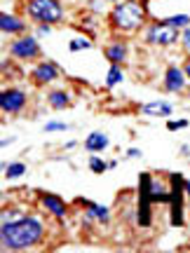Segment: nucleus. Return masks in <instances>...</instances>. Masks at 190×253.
<instances>
[{
	"instance_id": "nucleus-1",
	"label": "nucleus",
	"mask_w": 190,
	"mask_h": 253,
	"mask_svg": "<svg viewBox=\"0 0 190 253\" xmlns=\"http://www.w3.org/2000/svg\"><path fill=\"white\" fill-rule=\"evenodd\" d=\"M45 225L36 216H21L17 220H5L2 225V244L12 251H21L28 246L38 244L43 239Z\"/></svg>"
},
{
	"instance_id": "nucleus-2",
	"label": "nucleus",
	"mask_w": 190,
	"mask_h": 253,
	"mask_svg": "<svg viewBox=\"0 0 190 253\" xmlns=\"http://www.w3.org/2000/svg\"><path fill=\"white\" fill-rule=\"evenodd\" d=\"M143 24V7L139 0H125L113 9V26L122 31H134Z\"/></svg>"
},
{
	"instance_id": "nucleus-3",
	"label": "nucleus",
	"mask_w": 190,
	"mask_h": 253,
	"mask_svg": "<svg viewBox=\"0 0 190 253\" xmlns=\"http://www.w3.org/2000/svg\"><path fill=\"white\" fill-rule=\"evenodd\" d=\"M28 14L38 24H56L63 19L59 0H28Z\"/></svg>"
},
{
	"instance_id": "nucleus-4",
	"label": "nucleus",
	"mask_w": 190,
	"mask_h": 253,
	"mask_svg": "<svg viewBox=\"0 0 190 253\" xmlns=\"http://www.w3.org/2000/svg\"><path fill=\"white\" fill-rule=\"evenodd\" d=\"M179 38V28H174L167 21H157L145 28V42L148 45H174Z\"/></svg>"
},
{
	"instance_id": "nucleus-5",
	"label": "nucleus",
	"mask_w": 190,
	"mask_h": 253,
	"mask_svg": "<svg viewBox=\"0 0 190 253\" xmlns=\"http://www.w3.org/2000/svg\"><path fill=\"white\" fill-rule=\"evenodd\" d=\"M9 52H12V56H17V59H33V56L40 54V45H38L36 38H19L17 42H12V47H9Z\"/></svg>"
},
{
	"instance_id": "nucleus-6",
	"label": "nucleus",
	"mask_w": 190,
	"mask_h": 253,
	"mask_svg": "<svg viewBox=\"0 0 190 253\" xmlns=\"http://www.w3.org/2000/svg\"><path fill=\"white\" fill-rule=\"evenodd\" d=\"M0 106L5 113H19L26 106V94L21 89H7L0 94Z\"/></svg>"
},
{
	"instance_id": "nucleus-7",
	"label": "nucleus",
	"mask_w": 190,
	"mask_h": 253,
	"mask_svg": "<svg viewBox=\"0 0 190 253\" xmlns=\"http://www.w3.org/2000/svg\"><path fill=\"white\" fill-rule=\"evenodd\" d=\"M33 78H36V82H40V84H45V82H54L56 78H59V68H56L54 63H38L36 71H33Z\"/></svg>"
},
{
	"instance_id": "nucleus-8",
	"label": "nucleus",
	"mask_w": 190,
	"mask_h": 253,
	"mask_svg": "<svg viewBox=\"0 0 190 253\" xmlns=\"http://www.w3.org/2000/svg\"><path fill=\"white\" fill-rule=\"evenodd\" d=\"M143 115H150V118H169L172 115V103L169 101H150L141 108Z\"/></svg>"
},
{
	"instance_id": "nucleus-9",
	"label": "nucleus",
	"mask_w": 190,
	"mask_h": 253,
	"mask_svg": "<svg viewBox=\"0 0 190 253\" xmlns=\"http://www.w3.org/2000/svg\"><path fill=\"white\" fill-rule=\"evenodd\" d=\"M164 87L169 91H181L183 87H186V73L172 66V68L167 71V75H164Z\"/></svg>"
},
{
	"instance_id": "nucleus-10",
	"label": "nucleus",
	"mask_w": 190,
	"mask_h": 253,
	"mask_svg": "<svg viewBox=\"0 0 190 253\" xmlns=\"http://www.w3.org/2000/svg\"><path fill=\"white\" fill-rule=\"evenodd\" d=\"M40 204L49 211V213H54V216H66V204H63V199H59L56 195H43L40 197Z\"/></svg>"
},
{
	"instance_id": "nucleus-11",
	"label": "nucleus",
	"mask_w": 190,
	"mask_h": 253,
	"mask_svg": "<svg viewBox=\"0 0 190 253\" xmlns=\"http://www.w3.org/2000/svg\"><path fill=\"white\" fill-rule=\"evenodd\" d=\"M85 145H87V150H90V153H99V150H103V148L108 145V136L101 134V131H92V134L87 136Z\"/></svg>"
},
{
	"instance_id": "nucleus-12",
	"label": "nucleus",
	"mask_w": 190,
	"mask_h": 253,
	"mask_svg": "<svg viewBox=\"0 0 190 253\" xmlns=\"http://www.w3.org/2000/svg\"><path fill=\"white\" fill-rule=\"evenodd\" d=\"M0 28H2V33H21L24 31V21L12 17V14H2L0 17Z\"/></svg>"
},
{
	"instance_id": "nucleus-13",
	"label": "nucleus",
	"mask_w": 190,
	"mask_h": 253,
	"mask_svg": "<svg viewBox=\"0 0 190 253\" xmlns=\"http://www.w3.org/2000/svg\"><path fill=\"white\" fill-rule=\"evenodd\" d=\"M106 56H108L110 63H120L127 56V45L125 42H115V45H110L108 49H106Z\"/></svg>"
},
{
	"instance_id": "nucleus-14",
	"label": "nucleus",
	"mask_w": 190,
	"mask_h": 253,
	"mask_svg": "<svg viewBox=\"0 0 190 253\" xmlns=\"http://www.w3.org/2000/svg\"><path fill=\"white\" fill-rule=\"evenodd\" d=\"M49 106H52V108H66V106H68V94H66V91H52V94H49Z\"/></svg>"
},
{
	"instance_id": "nucleus-15",
	"label": "nucleus",
	"mask_w": 190,
	"mask_h": 253,
	"mask_svg": "<svg viewBox=\"0 0 190 253\" xmlns=\"http://www.w3.org/2000/svg\"><path fill=\"white\" fill-rule=\"evenodd\" d=\"M87 209H90V213L94 218H96V220H101V223H108V209L106 207H101V204H87Z\"/></svg>"
},
{
	"instance_id": "nucleus-16",
	"label": "nucleus",
	"mask_w": 190,
	"mask_h": 253,
	"mask_svg": "<svg viewBox=\"0 0 190 253\" xmlns=\"http://www.w3.org/2000/svg\"><path fill=\"white\" fill-rule=\"evenodd\" d=\"M167 24H172L174 28H188L190 26V17L188 14H174L167 19Z\"/></svg>"
},
{
	"instance_id": "nucleus-17",
	"label": "nucleus",
	"mask_w": 190,
	"mask_h": 253,
	"mask_svg": "<svg viewBox=\"0 0 190 253\" xmlns=\"http://www.w3.org/2000/svg\"><path fill=\"white\" fill-rule=\"evenodd\" d=\"M118 82H122V71L113 63V66H110V71H108V78H106V84H108V87H115Z\"/></svg>"
},
{
	"instance_id": "nucleus-18",
	"label": "nucleus",
	"mask_w": 190,
	"mask_h": 253,
	"mask_svg": "<svg viewBox=\"0 0 190 253\" xmlns=\"http://www.w3.org/2000/svg\"><path fill=\"white\" fill-rule=\"evenodd\" d=\"M90 169L94 173H103L106 169H108V162H103L101 157H96V155H92V160H90Z\"/></svg>"
},
{
	"instance_id": "nucleus-19",
	"label": "nucleus",
	"mask_w": 190,
	"mask_h": 253,
	"mask_svg": "<svg viewBox=\"0 0 190 253\" xmlns=\"http://www.w3.org/2000/svg\"><path fill=\"white\" fill-rule=\"evenodd\" d=\"M24 171H26V167L21 162H14L7 167V178H19V176H24Z\"/></svg>"
},
{
	"instance_id": "nucleus-20",
	"label": "nucleus",
	"mask_w": 190,
	"mask_h": 253,
	"mask_svg": "<svg viewBox=\"0 0 190 253\" xmlns=\"http://www.w3.org/2000/svg\"><path fill=\"white\" fill-rule=\"evenodd\" d=\"M90 42L87 40H71V45H68V49L71 52H78V49H90Z\"/></svg>"
},
{
	"instance_id": "nucleus-21",
	"label": "nucleus",
	"mask_w": 190,
	"mask_h": 253,
	"mask_svg": "<svg viewBox=\"0 0 190 253\" xmlns=\"http://www.w3.org/2000/svg\"><path fill=\"white\" fill-rule=\"evenodd\" d=\"M63 129H68L66 122H47L45 125V131H63Z\"/></svg>"
},
{
	"instance_id": "nucleus-22",
	"label": "nucleus",
	"mask_w": 190,
	"mask_h": 253,
	"mask_svg": "<svg viewBox=\"0 0 190 253\" xmlns=\"http://www.w3.org/2000/svg\"><path fill=\"white\" fill-rule=\"evenodd\" d=\"M167 126H169V131H176V129H186V126H188V120H174V122L169 120V125H167Z\"/></svg>"
},
{
	"instance_id": "nucleus-23",
	"label": "nucleus",
	"mask_w": 190,
	"mask_h": 253,
	"mask_svg": "<svg viewBox=\"0 0 190 253\" xmlns=\"http://www.w3.org/2000/svg\"><path fill=\"white\" fill-rule=\"evenodd\" d=\"M183 45L190 52V28H183Z\"/></svg>"
},
{
	"instance_id": "nucleus-24",
	"label": "nucleus",
	"mask_w": 190,
	"mask_h": 253,
	"mask_svg": "<svg viewBox=\"0 0 190 253\" xmlns=\"http://www.w3.org/2000/svg\"><path fill=\"white\" fill-rule=\"evenodd\" d=\"M38 33H40V36H47V33H49V24H38Z\"/></svg>"
},
{
	"instance_id": "nucleus-25",
	"label": "nucleus",
	"mask_w": 190,
	"mask_h": 253,
	"mask_svg": "<svg viewBox=\"0 0 190 253\" xmlns=\"http://www.w3.org/2000/svg\"><path fill=\"white\" fill-rule=\"evenodd\" d=\"M101 7H103V2H101V0H92V9H96V12H99Z\"/></svg>"
},
{
	"instance_id": "nucleus-26",
	"label": "nucleus",
	"mask_w": 190,
	"mask_h": 253,
	"mask_svg": "<svg viewBox=\"0 0 190 253\" xmlns=\"http://www.w3.org/2000/svg\"><path fill=\"white\" fill-rule=\"evenodd\" d=\"M129 157H141V150H136V148H132V150H129Z\"/></svg>"
},
{
	"instance_id": "nucleus-27",
	"label": "nucleus",
	"mask_w": 190,
	"mask_h": 253,
	"mask_svg": "<svg viewBox=\"0 0 190 253\" xmlns=\"http://www.w3.org/2000/svg\"><path fill=\"white\" fill-rule=\"evenodd\" d=\"M183 73H186V78H190V61L186 63V68H183Z\"/></svg>"
},
{
	"instance_id": "nucleus-28",
	"label": "nucleus",
	"mask_w": 190,
	"mask_h": 253,
	"mask_svg": "<svg viewBox=\"0 0 190 253\" xmlns=\"http://www.w3.org/2000/svg\"><path fill=\"white\" fill-rule=\"evenodd\" d=\"M188 190H190V188H188Z\"/></svg>"
}]
</instances>
